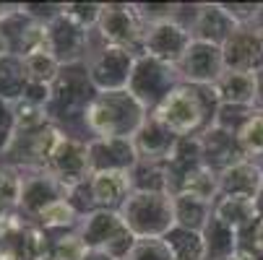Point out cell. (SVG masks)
<instances>
[{
  "mask_svg": "<svg viewBox=\"0 0 263 260\" xmlns=\"http://www.w3.org/2000/svg\"><path fill=\"white\" fill-rule=\"evenodd\" d=\"M219 109L221 102L214 86L177 84L148 115H154L175 138H201L216 125Z\"/></svg>",
  "mask_w": 263,
  "mask_h": 260,
  "instance_id": "6da1fadb",
  "label": "cell"
},
{
  "mask_svg": "<svg viewBox=\"0 0 263 260\" xmlns=\"http://www.w3.org/2000/svg\"><path fill=\"white\" fill-rule=\"evenodd\" d=\"M148 109L128 91H97L86 109V133L91 138H136Z\"/></svg>",
  "mask_w": 263,
  "mask_h": 260,
  "instance_id": "7a4b0ae2",
  "label": "cell"
},
{
  "mask_svg": "<svg viewBox=\"0 0 263 260\" xmlns=\"http://www.w3.org/2000/svg\"><path fill=\"white\" fill-rule=\"evenodd\" d=\"M97 96V89L89 78V68L86 63H73V65H63L58 81L52 84V96L47 104V115L50 120L63 130V123H81V128L86 130V109L91 104V99Z\"/></svg>",
  "mask_w": 263,
  "mask_h": 260,
  "instance_id": "3957f363",
  "label": "cell"
},
{
  "mask_svg": "<svg viewBox=\"0 0 263 260\" xmlns=\"http://www.w3.org/2000/svg\"><path fill=\"white\" fill-rule=\"evenodd\" d=\"M136 239L164 237L175 227V201L170 193H130L118 211Z\"/></svg>",
  "mask_w": 263,
  "mask_h": 260,
  "instance_id": "277c9868",
  "label": "cell"
},
{
  "mask_svg": "<svg viewBox=\"0 0 263 260\" xmlns=\"http://www.w3.org/2000/svg\"><path fill=\"white\" fill-rule=\"evenodd\" d=\"M79 234L86 245V250H97L109 255L112 260H125L133 245L138 242L136 234L125 227L118 211H94L81 218Z\"/></svg>",
  "mask_w": 263,
  "mask_h": 260,
  "instance_id": "5b68a950",
  "label": "cell"
},
{
  "mask_svg": "<svg viewBox=\"0 0 263 260\" xmlns=\"http://www.w3.org/2000/svg\"><path fill=\"white\" fill-rule=\"evenodd\" d=\"M94 34L102 45L123 47L136 55H143L146 24L138 16L136 3H104Z\"/></svg>",
  "mask_w": 263,
  "mask_h": 260,
  "instance_id": "8992f818",
  "label": "cell"
},
{
  "mask_svg": "<svg viewBox=\"0 0 263 260\" xmlns=\"http://www.w3.org/2000/svg\"><path fill=\"white\" fill-rule=\"evenodd\" d=\"M63 138L65 133L55 123H47L42 128L26 130V133H13L3 156H11V167L21 172H47L52 154Z\"/></svg>",
  "mask_w": 263,
  "mask_h": 260,
  "instance_id": "52a82bcc",
  "label": "cell"
},
{
  "mask_svg": "<svg viewBox=\"0 0 263 260\" xmlns=\"http://www.w3.org/2000/svg\"><path fill=\"white\" fill-rule=\"evenodd\" d=\"M136 60H138V55L130 52V50H123V47H109V45H102V42H99V47H91L86 68H89V78H91L94 89L97 91H123V89H128Z\"/></svg>",
  "mask_w": 263,
  "mask_h": 260,
  "instance_id": "ba28073f",
  "label": "cell"
},
{
  "mask_svg": "<svg viewBox=\"0 0 263 260\" xmlns=\"http://www.w3.org/2000/svg\"><path fill=\"white\" fill-rule=\"evenodd\" d=\"M177 84H182V81H180L177 70L172 65L159 63L154 57H146V55H138L130 84H128V91L152 112V109H157L167 99V94Z\"/></svg>",
  "mask_w": 263,
  "mask_h": 260,
  "instance_id": "9c48e42d",
  "label": "cell"
},
{
  "mask_svg": "<svg viewBox=\"0 0 263 260\" xmlns=\"http://www.w3.org/2000/svg\"><path fill=\"white\" fill-rule=\"evenodd\" d=\"M177 76L182 84H198V86H214L224 76V55L219 45L193 39L185 50L182 60L177 63Z\"/></svg>",
  "mask_w": 263,
  "mask_h": 260,
  "instance_id": "30bf717a",
  "label": "cell"
},
{
  "mask_svg": "<svg viewBox=\"0 0 263 260\" xmlns=\"http://www.w3.org/2000/svg\"><path fill=\"white\" fill-rule=\"evenodd\" d=\"M50 31V55L60 65H73V63H86L94 47V31L73 24L63 13L47 24Z\"/></svg>",
  "mask_w": 263,
  "mask_h": 260,
  "instance_id": "8fae6325",
  "label": "cell"
},
{
  "mask_svg": "<svg viewBox=\"0 0 263 260\" xmlns=\"http://www.w3.org/2000/svg\"><path fill=\"white\" fill-rule=\"evenodd\" d=\"M191 42H193V34L182 24H177L175 18L162 21V24H152V26H146L143 55L177 68V63L182 60V55L191 47Z\"/></svg>",
  "mask_w": 263,
  "mask_h": 260,
  "instance_id": "7c38bea8",
  "label": "cell"
},
{
  "mask_svg": "<svg viewBox=\"0 0 263 260\" xmlns=\"http://www.w3.org/2000/svg\"><path fill=\"white\" fill-rule=\"evenodd\" d=\"M47 172L63 185L65 190H70V188H76V185L86 182V179L91 177L89 141L65 135V138L60 141V146L55 148Z\"/></svg>",
  "mask_w": 263,
  "mask_h": 260,
  "instance_id": "4fadbf2b",
  "label": "cell"
},
{
  "mask_svg": "<svg viewBox=\"0 0 263 260\" xmlns=\"http://www.w3.org/2000/svg\"><path fill=\"white\" fill-rule=\"evenodd\" d=\"M221 55L227 70H237V73L263 70V31L255 26H240L221 45Z\"/></svg>",
  "mask_w": 263,
  "mask_h": 260,
  "instance_id": "5bb4252c",
  "label": "cell"
},
{
  "mask_svg": "<svg viewBox=\"0 0 263 260\" xmlns=\"http://www.w3.org/2000/svg\"><path fill=\"white\" fill-rule=\"evenodd\" d=\"M21 201H18V213L29 221H34L50 203L68 198V190L50 174V172H21Z\"/></svg>",
  "mask_w": 263,
  "mask_h": 260,
  "instance_id": "9a60e30c",
  "label": "cell"
},
{
  "mask_svg": "<svg viewBox=\"0 0 263 260\" xmlns=\"http://www.w3.org/2000/svg\"><path fill=\"white\" fill-rule=\"evenodd\" d=\"M89 162L94 172H130L138 162L133 138H91L89 141Z\"/></svg>",
  "mask_w": 263,
  "mask_h": 260,
  "instance_id": "2e32d148",
  "label": "cell"
},
{
  "mask_svg": "<svg viewBox=\"0 0 263 260\" xmlns=\"http://www.w3.org/2000/svg\"><path fill=\"white\" fill-rule=\"evenodd\" d=\"M89 190L97 211H120L133 193L130 172H118V169L94 172L89 177Z\"/></svg>",
  "mask_w": 263,
  "mask_h": 260,
  "instance_id": "e0dca14e",
  "label": "cell"
},
{
  "mask_svg": "<svg viewBox=\"0 0 263 260\" xmlns=\"http://www.w3.org/2000/svg\"><path fill=\"white\" fill-rule=\"evenodd\" d=\"M260 190H263V167H260V162L242 159V162L232 164L230 169H224L219 174V195L248 198V201L255 203Z\"/></svg>",
  "mask_w": 263,
  "mask_h": 260,
  "instance_id": "ac0fdd59",
  "label": "cell"
},
{
  "mask_svg": "<svg viewBox=\"0 0 263 260\" xmlns=\"http://www.w3.org/2000/svg\"><path fill=\"white\" fill-rule=\"evenodd\" d=\"M201 151H203V164L211 167L216 174H221L224 169H230L232 164L245 159L242 148L237 143V135L219 125H214L209 133L201 135Z\"/></svg>",
  "mask_w": 263,
  "mask_h": 260,
  "instance_id": "d6986e66",
  "label": "cell"
},
{
  "mask_svg": "<svg viewBox=\"0 0 263 260\" xmlns=\"http://www.w3.org/2000/svg\"><path fill=\"white\" fill-rule=\"evenodd\" d=\"M237 29L240 26L230 18V13L224 11L221 3H198V13L191 26V34H193V39L211 42V45L221 47Z\"/></svg>",
  "mask_w": 263,
  "mask_h": 260,
  "instance_id": "ffe728a7",
  "label": "cell"
},
{
  "mask_svg": "<svg viewBox=\"0 0 263 260\" xmlns=\"http://www.w3.org/2000/svg\"><path fill=\"white\" fill-rule=\"evenodd\" d=\"M175 143H177V138L154 115L146 117V123L141 125V130L133 138L136 154L143 162H167L170 154H172V148H175Z\"/></svg>",
  "mask_w": 263,
  "mask_h": 260,
  "instance_id": "44dd1931",
  "label": "cell"
},
{
  "mask_svg": "<svg viewBox=\"0 0 263 260\" xmlns=\"http://www.w3.org/2000/svg\"><path fill=\"white\" fill-rule=\"evenodd\" d=\"M219 102L224 107H250L255 104V73L224 70V76L214 84Z\"/></svg>",
  "mask_w": 263,
  "mask_h": 260,
  "instance_id": "7402d4cb",
  "label": "cell"
},
{
  "mask_svg": "<svg viewBox=\"0 0 263 260\" xmlns=\"http://www.w3.org/2000/svg\"><path fill=\"white\" fill-rule=\"evenodd\" d=\"M172 201H175V227L191 229V232H203L206 229L209 218L214 216V203L198 201V198L185 195V193L172 195Z\"/></svg>",
  "mask_w": 263,
  "mask_h": 260,
  "instance_id": "603a6c76",
  "label": "cell"
},
{
  "mask_svg": "<svg viewBox=\"0 0 263 260\" xmlns=\"http://www.w3.org/2000/svg\"><path fill=\"white\" fill-rule=\"evenodd\" d=\"M203 247H206V260H227L237 252V232L227 227L216 216L209 218L206 229L201 232Z\"/></svg>",
  "mask_w": 263,
  "mask_h": 260,
  "instance_id": "cb8c5ba5",
  "label": "cell"
},
{
  "mask_svg": "<svg viewBox=\"0 0 263 260\" xmlns=\"http://www.w3.org/2000/svg\"><path fill=\"white\" fill-rule=\"evenodd\" d=\"M214 216L219 221H224L227 227H232L237 234L250 227L253 221L258 218V208L253 201L248 198H232V195H219L214 201Z\"/></svg>",
  "mask_w": 263,
  "mask_h": 260,
  "instance_id": "d4e9b609",
  "label": "cell"
},
{
  "mask_svg": "<svg viewBox=\"0 0 263 260\" xmlns=\"http://www.w3.org/2000/svg\"><path fill=\"white\" fill-rule=\"evenodd\" d=\"M34 224L40 227L47 234H60V232H76L81 224V216L79 211L70 206L68 198H60L55 203H50L40 216L34 218Z\"/></svg>",
  "mask_w": 263,
  "mask_h": 260,
  "instance_id": "484cf974",
  "label": "cell"
},
{
  "mask_svg": "<svg viewBox=\"0 0 263 260\" xmlns=\"http://www.w3.org/2000/svg\"><path fill=\"white\" fill-rule=\"evenodd\" d=\"M130 182L136 193H170V167L167 162L138 159L136 167L130 169Z\"/></svg>",
  "mask_w": 263,
  "mask_h": 260,
  "instance_id": "4316f807",
  "label": "cell"
},
{
  "mask_svg": "<svg viewBox=\"0 0 263 260\" xmlns=\"http://www.w3.org/2000/svg\"><path fill=\"white\" fill-rule=\"evenodd\" d=\"M177 193H185V195H193V198H198V201L214 203V201L219 198V174H216L211 167L201 164V167L191 169V172H187V174L177 182L175 195H177Z\"/></svg>",
  "mask_w": 263,
  "mask_h": 260,
  "instance_id": "83f0119b",
  "label": "cell"
},
{
  "mask_svg": "<svg viewBox=\"0 0 263 260\" xmlns=\"http://www.w3.org/2000/svg\"><path fill=\"white\" fill-rule=\"evenodd\" d=\"M164 242L175 260H206V247L201 232H191L182 227H172L164 234Z\"/></svg>",
  "mask_w": 263,
  "mask_h": 260,
  "instance_id": "f1b7e54d",
  "label": "cell"
},
{
  "mask_svg": "<svg viewBox=\"0 0 263 260\" xmlns=\"http://www.w3.org/2000/svg\"><path fill=\"white\" fill-rule=\"evenodd\" d=\"M26 73H24V63L21 57L11 55L6 60H0V99L8 102V104H16L24 99V91H26Z\"/></svg>",
  "mask_w": 263,
  "mask_h": 260,
  "instance_id": "f546056e",
  "label": "cell"
},
{
  "mask_svg": "<svg viewBox=\"0 0 263 260\" xmlns=\"http://www.w3.org/2000/svg\"><path fill=\"white\" fill-rule=\"evenodd\" d=\"M21 182H24L21 169H16L11 164H0V221L18 213Z\"/></svg>",
  "mask_w": 263,
  "mask_h": 260,
  "instance_id": "4dcf8cb0",
  "label": "cell"
},
{
  "mask_svg": "<svg viewBox=\"0 0 263 260\" xmlns=\"http://www.w3.org/2000/svg\"><path fill=\"white\" fill-rule=\"evenodd\" d=\"M24 63V73H26V81L29 84H40V86H52L60 76L63 65L50 55V52H34L21 57Z\"/></svg>",
  "mask_w": 263,
  "mask_h": 260,
  "instance_id": "1f68e13d",
  "label": "cell"
},
{
  "mask_svg": "<svg viewBox=\"0 0 263 260\" xmlns=\"http://www.w3.org/2000/svg\"><path fill=\"white\" fill-rule=\"evenodd\" d=\"M237 143L242 148L245 159H253V162L263 159V115L260 112H253L242 123V128L237 130Z\"/></svg>",
  "mask_w": 263,
  "mask_h": 260,
  "instance_id": "d6a6232c",
  "label": "cell"
},
{
  "mask_svg": "<svg viewBox=\"0 0 263 260\" xmlns=\"http://www.w3.org/2000/svg\"><path fill=\"white\" fill-rule=\"evenodd\" d=\"M237 257L242 260H263V216H258L250 227L237 234Z\"/></svg>",
  "mask_w": 263,
  "mask_h": 260,
  "instance_id": "836d02e7",
  "label": "cell"
},
{
  "mask_svg": "<svg viewBox=\"0 0 263 260\" xmlns=\"http://www.w3.org/2000/svg\"><path fill=\"white\" fill-rule=\"evenodd\" d=\"M125 260H175V257L164 237H148V239H138Z\"/></svg>",
  "mask_w": 263,
  "mask_h": 260,
  "instance_id": "e575fe53",
  "label": "cell"
},
{
  "mask_svg": "<svg viewBox=\"0 0 263 260\" xmlns=\"http://www.w3.org/2000/svg\"><path fill=\"white\" fill-rule=\"evenodd\" d=\"M102 6L104 3H63V16L70 18L73 24H79V26L94 31L97 21L102 16Z\"/></svg>",
  "mask_w": 263,
  "mask_h": 260,
  "instance_id": "d590c367",
  "label": "cell"
},
{
  "mask_svg": "<svg viewBox=\"0 0 263 260\" xmlns=\"http://www.w3.org/2000/svg\"><path fill=\"white\" fill-rule=\"evenodd\" d=\"M221 6L237 26H253L260 11V3H221Z\"/></svg>",
  "mask_w": 263,
  "mask_h": 260,
  "instance_id": "8d00e7d4",
  "label": "cell"
},
{
  "mask_svg": "<svg viewBox=\"0 0 263 260\" xmlns=\"http://www.w3.org/2000/svg\"><path fill=\"white\" fill-rule=\"evenodd\" d=\"M11 138H13V107L0 99V154H6Z\"/></svg>",
  "mask_w": 263,
  "mask_h": 260,
  "instance_id": "74e56055",
  "label": "cell"
},
{
  "mask_svg": "<svg viewBox=\"0 0 263 260\" xmlns=\"http://www.w3.org/2000/svg\"><path fill=\"white\" fill-rule=\"evenodd\" d=\"M253 109L263 115V70L255 73V104H253Z\"/></svg>",
  "mask_w": 263,
  "mask_h": 260,
  "instance_id": "f35d334b",
  "label": "cell"
},
{
  "mask_svg": "<svg viewBox=\"0 0 263 260\" xmlns=\"http://www.w3.org/2000/svg\"><path fill=\"white\" fill-rule=\"evenodd\" d=\"M13 55V47H11V39L0 31V60H6V57H11Z\"/></svg>",
  "mask_w": 263,
  "mask_h": 260,
  "instance_id": "ab89813d",
  "label": "cell"
},
{
  "mask_svg": "<svg viewBox=\"0 0 263 260\" xmlns=\"http://www.w3.org/2000/svg\"><path fill=\"white\" fill-rule=\"evenodd\" d=\"M84 260H112L109 255H104V252H97V250H89L86 255H84Z\"/></svg>",
  "mask_w": 263,
  "mask_h": 260,
  "instance_id": "60d3db41",
  "label": "cell"
},
{
  "mask_svg": "<svg viewBox=\"0 0 263 260\" xmlns=\"http://www.w3.org/2000/svg\"><path fill=\"white\" fill-rule=\"evenodd\" d=\"M253 26L263 29V3H260V11H258V18H255V24H253Z\"/></svg>",
  "mask_w": 263,
  "mask_h": 260,
  "instance_id": "b9f144b4",
  "label": "cell"
},
{
  "mask_svg": "<svg viewBox=\"0 0 263 260\" xmlns=\"http://www.w3.org/2000/svg\"><path fill=\"white\" fill-rule=\"evenodd\" d=\"M227 260H242V257H237V255H232V257H227Z\"/></svg>",
  "mask_w": 263,
  "mask_h": 260,
  "instance_id": "7bdbcfd3",
  "label": "cell"
},
{
  "mask_svg": "<svg viewBox=\"0 0 263 260\" xmlns=\"http://www.w3.org/2000/svg\"><path fill=\"white\" fill-rule=\"evenodd\" d=\"M260 167H263V159H260Z\"/></svg>",
  "mask_w": 263,
  "mask_h": 260,
  "instance_id": "ee69618b",
  "label": "cell"
},
{
  "mask_svg": "<svg viewBox=\"0 0 263 260\" xmlns=\"http://www.w3.org/2000/svg\"><path fill=\"white\" fill-rule=\"evenodd\" d=\"M255 29H258V26H255ZM260 31H263V29H260Z\"/></svg>",
  "mask_w": 263,
  "mask_h": 260,
  "instance_id": "f6af8a7d",
  "label": "cell"
}]
</instances>
